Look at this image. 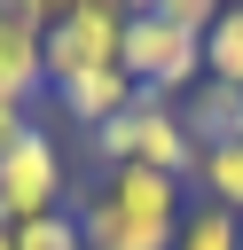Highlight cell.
Wrapping results in <instances>:
<instances>
[{"instance_id": "obj_1", "label": "cell", "mask_w": 243, "mask_h": 250, "mask_svg": "<svg viewBox=\"0 0 243 250\" xmlns=\"http://www.w3.org/2000/svg\"><path fill=\"white\" fill-rule=\"evenodd\" d=\"M86 250H172L180 219H188V180H165L149 164H118L102 172V188L71 211Z\"/></svg>"}, {"instance_id": "obj_2", "label": "cell", "mask_w": 243, "mask_h": 250, "mask_svg": "<svg viewBox=\"0 0 243 250\" xmlns=\"http://www.w3.org/2000/svg\"><path fill=\"white\" fill-rule=\"evenodd\" d=\"M94 156H102L110 172H118V164H149V172H165V180H188V172H196V141H188L180 109H172L165 94H133V109L94 133Z\"/></svg>"}, {"instance_id": "obj_3", "label": "cell", "mask_w": 243, "mask_h": 250, "mask_svg": "<svg viewBox=\"0 0 243 250\" xmlns=\"http://www.w3.org/2000/svg\"><path fill=\"white\" fill-rule=\"evenodd\" d=\"M118 39H125V8L118 0H71V8H55V23L39 31L47 86H71L86 70H110L118 62Z\"/></svg>"}, {"instance_id": "obj_4", "label": "cell", "mask_w": 243, "mask_h": 250, "mask_svg": "<svg viewBox=\"0 0 243 250\" xmlns=\"http://www.w3.org/2000/svg\"><path fill=\"white\" fill-rule=\"evenodd\" d=\"M118 70L141 86V94H180V86H204V39L172 31L157 8H125V39H118Z\"/></svg>"}, {"instance_id": "obj_5", "label": "cell", "mask_w": 243, "mask_h": 250, "mask_svg": "<svg viewBox=\"0 0 243 250\" xmlns=\"http://www.w3.org/2000/svg\"><path fill=\"white\" fill-rule=\"evenodd\" d=\"M63 148L47 125H31L8 156H0V227H31L47 211H63Z\"/></svg>"}, {"instance_id": "obj_6", "label": "cell", "mask_w": 243, "mask_h": 250, "mask_svg": "<svg viewBox=\"0 0 243 250\" xmlns=\"http://www.w3.org/2000/svg\"><path fill=\"white\" fill-rule=\"evenodd\" d=\"M55 23V8H39V0H0V94L8 102H31L39 86H47V70H39V31Z\"/></svg>"}, {"instance_id": "obj_7", "label": "cell", "mask_w": 243, "mask_h": 250, "mask_svg": "<svg viewBox=\"0 0 243 250\" xmlns=\"http://www.w3.org/2000/svg\"><path fill=\"white\" fill-rule=\"evenodd\" d=\"M133 94H141V86H133L118 62H110V70H86V78H71V86H55L63 117H78L86 133H102L110 117H125V109H133Z\"/></svg>"}, {"instance_id": "obj_8", "label": "cell", "mask_w": 243, "mask_h": 250, "mask_svg": "<svg viewBox=\"0 0 243 250\" xmlns=\"http://www.w3.org/2000/svg\"><path fill=\"white\" fill-rule=\"evenodd\" d=\"M188 188H196V203H219V211L243 219V141H212V148H196Z\"/></svg>"}, {"instance_id": "obj_9", "label": "cell", "mask_w": 243, "mask_h": 250, "mask_svg": "<svg viewBox=\"0 0 243 250\" xmlns=\"http://www.w3.org/2000/svg\"><path fill=\"white\" fill-rule=\"evenodd\" d=\"M235 109H243V94H235V86H219V78H204V86L188 94L180 125H188V141H196V148H212V141H235Z\"/></svg>"}, {"instance_id": "obj_10", "label": "cell", "mask_w": 243, "mask_h": 250, "mask_svg": "<svg viewBox=\"0 0 243 250\" xmlns=\"http://www.w3.org/2000/svg\"><path fill=\"white\" fill-rule=\"evenodd\" d=\"M172 250H243V219H235V211H219V203H188V219H180Z\"/></svg>"}, {"instance_id": "obj_11", "label": "cell", "mask_w": 243, "mask_h": 250, "mask_svg": "<svg viewBox=\"0 0 243 250\" xmlns=\"http://www.w3.org/2000/svg\"><path fill=\"white\" fill-rule=\"evenodd\" d=\"M204 78L243 94V8H219V23L204 31Z\"/></svg>"}, {"instance_id": "obj_12", "label": "cell", "mask_w": 243, "mask_h": 250, "mask_svg": "<svg viewBox=\"0 0 243 250\" xmlns=\"http://www.w3.org/2000/svg\"><path fill=\"white\" fill-rule=\"evenodd\" d=\"M16 250H86V234H78V219H71V211H47V219L16 227Z\"/></svg>"}, {"instance_id": "obj_13", "label": "cell", "mask_w": 243, "mask_h": 250, "mask_svg": "<svg viewBox=\"0 0 243 250\" xmlns=\"http://www.w3.org/2000/svg\"><path fill=\"white\" fill-rule=\"evenodd\" d=\"M24 133H31V109H24V102H8V94H0V156H8V148H16V141H24Z\"/></svg>"}, {"instance_id": "obj_14", "label": "cell", "mask_w": 243, "mask_h": 250, "mask_svg": "<svg viewBox=\"0 0 243 250\" xmlns=\"http://www.w3.org/2000/svg\"><path fill=\"white\" fill-rule=\"evenodd\" d=\"M0 250H16V227H0Z\"/></svg>"}, {"instance_id": "obj_15", "label": "cell", "mask_w": 243, "mask_h": 250, "mask_svg": "<svg viewBox=\"0 0 243 250\" xmlns=\"http://www.w3.org/2000/svg\"><path fill=\"white\" fill-rule=\"evenodd\" d=\"M235 141H243V109H235Z\"/></svg>"}]
</instances>
